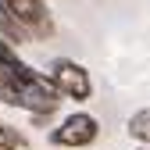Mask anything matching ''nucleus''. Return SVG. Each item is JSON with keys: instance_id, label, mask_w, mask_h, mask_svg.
<instances>
[{"instance_id": "f257e3e1", "label": "nucleus", "mask_w": 150, "mask_h": 150, "mask_svg": "<svg viewBox=\"0 0 150 150\" xmlns=\"http://www.w3.org/2000/svg\"><path fill=\"white\" fill-rule=\"evenodd\" d=\"M4 4L32 40H50L54 36V14L47 7V0H4Z\"/></svg>"}, {"instance_id": "f03ea898", "label": "nucleus", "mask_w": 150, "mask_h": 150, "mask_svg": "<svg viewBox=\"0 0 150 150\" xmlns=\"http://www.w3.org/2000/svg\"><path fill=\"white\" fill-rule=\"evenodd\" d=\"M100 136V125L93 115H86V111H75V115H68L57 129L50 132V143L54 146H89V143H97Z\"/></svg>"}, {"instance_id": "7ed1b4c3", "label": "nucleus", "mask_w": 150, "mask_h": 150, "mask_svg": "<svg viewBox=\"0 0 150 150\" xmlns=\"http://www.w3.org/2000/svg\"><path fill=\"white\" fill-rule=\"evenodd\" d=\"M50 79H54V86L61 89V97H68V100H89V93H93L89 71L82 64L68 61V57H57L50 64Z\"/></svg>"}, {"instance_id": "20e7f679", "label": "nucleus", "mask_w": 150, "mask_h": 150, "mask_svg": "<svg viewBox=\"0 0 150 150\" xmlns=\"http://www.w3.org/2000/svg\"><path fill=\"white\" fill-rule=\"evenodd\" d=\"M0 36H4L7 43H29V40H32V36L22 29V22H18V18L7 11L4 0H0Z\"/></svg>"}, {"instance_id": "39448f33", "label": "nucleus", "mask_w": 150, "mask_h": 150, "mask_svg": "<svg viewBox=\"0 0 150 150\" xmlns=\"http://www.w3.org/2000/svg\"><path fill=\"white\" fill-rule=\"evenodd\" d=\"M129 136H132V139H139L143 146H150V107L136 111V115L129 118Z\"/></svg>"}, {"instance_id": "423d86ee", "label": "nucleus", "mask_w": 150, "mask_h": 150, "mask_svg": "<svg viewBox=\"0 0 150 150\" xmlns=\"http://www.w3.org/2000/svg\"><path fill=\"white\" fill-rule=\"evenodd\" d=\"M0 146L4 150H22V136L7 132V125H0Z\"/></svg>"}, {"instance_id": "0eeeda50", "label": "nucleus", "mask_w": 150, "mask_h": 150, "mask_svg": "<svg viewBox=\"0 0 150 150\" xmlns=\"http://www.w3.org/2000/svg\"><path fill=\"white\" fill-rule=\"evenodd\" d=\"M14 54H18V50H14V47H11V43L4 40V36H0V61H7V57H14Z\"/></svg>"}, {"instance_id": "6e6552de", "label": "nucleus", "mask_w": 150, "mask_h": 150, "mask_svg": "<svg viewBox=\"0 0 150 150\" xmlns=\"http://www.w3.org/2000/svg\"><path fill=\"white\" fill-rule=\"evenodd\" d=\"M143 150H150V146H143Z\"/></svg>"}]
</instances>
